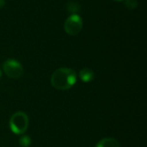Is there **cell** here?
<instances>
[{
	"label": "cell",
	"mask_w": 147,
	"mask_h": 147,
	"mask_svg": "<svg viewBox=\"0 0 147 147\" xmlns=\"http://www.w3.org/2000/svg\"><path fill=\"white\" fill-rule=\"evenodd\" d=\"M77 82V73L74 70L61 67L53 71L51 76V84L53 87L59 90L71 89Z\"/></svg>",
	"instance_id": "obj_1"
},
{
	"label": "cell",
	"mask_w": 147,
	"mask_h": 147,
	"mask_svg": "<svg viewBox=\"0 0 147 147\" xmlns=\"http://www.w3.org/2000/svg\"><path fill=\"white\" fill-rule=\"evenodd\" d=\"M28 127V117L24 112L15 113L9 120V128L15 134H23Z\"/></svg>",
	"instance_id": "obj_2"
},
{
	"label": "cell",
	"mask_w": 147,
	"mask_h": 147,
	"mask_svg": "<svg viewBox=\"0 0 147 147\" xmlns=\"http://www.w3.org/2000/svg\"><path fill=\"white\" fill-rule=\"evenodd\" d=\"M3 70L4 73L10 78L17 79L23 73V67L21 63L14 59H8L3 63Z\"/></svg>",
	"instance_id": "obj_3"
},
{
	"label": "cell",
	"mask_w": 147,
	"mask_h": 147,
	"mask_svg": "<svg viewBox=\"0 0 147 147\" xmlns=\"http://www.w3.org/2000/svg\"><path fill=\"white\" fill-rule=\"evenodd\" d=\"M83 28V20L78 14L71 15L64 22V29L69 35L78 34Z\"/></svg>",
	"instance_id": "obj_4"
},
{
	"label": "cell",
	"mask_w": 147,
	"mask_h": 147,
	"mask_svg": "<svg viewBox=\"0 0 147 147\" xmlns=\"http://www.w3.org/2000/svg\"><path fill=\"white\" fill-rule=\"evenodd\" d=\"M80 79L84 83H89L94 79V71L90 68H84L78 74Z\"/></svg>",
	"instance_id": "obj_5"
},
{
	"label": "cell",
	"mask_w": 147,
	"mask_h": 147,
	"mask_svg": "<svg viewBox=\"0 0 147 147\" xmlns=\"http://www.w3.org/2000/svg\"><path fill=\"white\" fill-rule=\"evenodd\" d=\"M96 147H120L119 142L113 138H105L101 140Z\"/></svg>",
	"instance_id": "obj_6"
},
{
	"label": "cell",
	"mask_w": 147,
	"mask_h": 147,
	"mask_svg": "<svg viewBox=\"0 0 147 147\" xmlns=\"http://www.w3.org/2000/svg\"><path fill=\"white\" fill-rule=\"evenodd\" d=\"M19 145L22 147H29L31 145V138L28 135H22L19 139Z\"/></svg>",
	"instance_id": "obj_7"
},
{
	"label": "cell",
	"mask_w": 147,
	"mask_h": 147,
	"mask_svg": "<svg viewBox=\"0 0 147 147\" xmlns=\"http://www.w3.org/2000/svg\"><path fill=\"white\" fill-rule=\"evenodd\" d=\"M125 5L128 9H134L138 6V0H125Z\"/></svg>",
	"instance_id": "obj_8"
},
{
	"label": "cell",
	"mask_w": 147,
	"mask_h": 147,
	"mask_svg": "<svg viewBox=\"0 0 147 147\" xmlns=\"http://www.w3.org/2000/svg\"><path fill=\"white\" fill-rule=\"evenodd\" d=\"M4 5H5V1L4 0H0V9L3 8Z\"/></svg>",
	"instance_id": "obj_9"
},
{
	"label": "cell",
	"mask_w": 147,
	"mask_h": 147,
	"mask_svg": "<svg viewBox=\"0 0 147 147\" xmlns=\"http://www.w3.org/2000/svg\"><path fill=\"white\" fill-rule=\"evenodd\" d=\"M1 78H2V70L0 68V79H1Z\"/></svg>",
	"instance_id": "obj_10"
},
{
	"label": "cell",
	"mask_w": 147,
	"mask_h": 147,
	"mask_svg": "<svg viewBox=\"0 0 147 147\" xmlns=\"http://www.w3.org/2000/svg\"><path fill=\"white\" fill-rule=\"evenodd\" d=\"M115 1H122V0H115Z\"/></svg>",
	"instance_id": "obj_11"
}]
</instances>
